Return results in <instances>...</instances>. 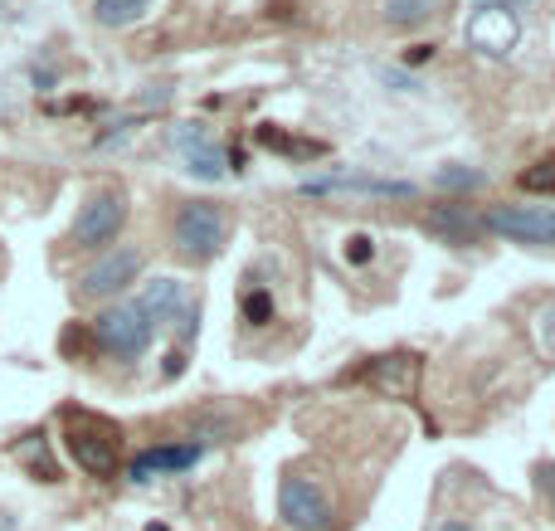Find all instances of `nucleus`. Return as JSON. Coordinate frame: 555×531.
<instances>
[{
  "label": "nucleus",
  "instance_id": "5",
  "mask_svg": "<svg viewBox=\"0 0 555 531\" xmlns=\"http://www.w3.org/2000/svg\"><path fill=\"white\" fill-rule=\"evenodd\" d=\"M482 225L512 244L555 249V210H546V205H497V210H487Z\"/></svg>",
  "mask_w": 555,
  "mask_h": 531
},
{
  "label": "nucleus",
  "instance_id": "16",
  "mask_svg": "<svg viewBox=\"0 0 555 531\" xmlns=\"http://www.w3.org/2000/svg\"><path fill=\"white\" fill-rule=\"evenodd\" d=\"M521 190H531V195H551V190H555V152L541 156L536 166H526V171H521Z\"/></svg>",
  "mask_w": 555,
  "mask_h": 531
},
{
  "label": "nucleus",
  "instance_id": "22",
  "mask_svg": "<svg viewBox=\"0 0 555 531\" xmlns=\"http://www.w3.org/2000/svg\"><path fill=\"white\" fill-rule=\"evenodd\" d=\"M429 54H434V49H429V44H419V49H409V54H405V64H424Z\"/></svg>",
  "mask_w": 555,
  "mask_h": 531
},
{
  "label": "nucleus",
  "instance_id": "11",
  "mask_svg": "<svg viewBox=\"0 0 555 531\" xmlns=\"http://www.w3.org/2000/svg\"><path fill=\"white\" fill-rule=\"evenodd\" d=\"M468 39L482 54H507L517 44V15H507V10H478L473 25H468Z\"/></svg>",
  "mask_w": 555,
  "mask_h": 531
},
{
  "label": "nucleus",
  "instance_id": "23",
  "mask_svg": "<svg viewBox=\"0 0 555 531\" xmlns=\"http://www.w3.org/2000/svg\"><path fill=\"white\" fill-rule=\"evenodd\" d=\"M546 337H551V351H555V303L546 307Z\"/></svg>",
  "mask_w": 555,
  "mask_h": 531
},
{
  "label": "nucleus",
  "instance_id": "4",
  "mask_svg": "<svg viewBox=\"0 0 555 531\" xmlns=\"http://www.w3.org/2000/svg\"><path fill=\"white\" fill-rule=\"evenodd\" d=\"M278 517H283V527L293 531H327L332 527V502H327V493L312 478L288 473L283 488H278Z\"/></svg>",
  "mask_w": 555,
  "mask_h": 531
},
{
  "label": "nucleus",
  "instance_id": "24",
  "mask_svg": "<svg viewBox=\"0 0 555 531\" xmlns=\"http://www.w3.org/2000/svg\"><path fill=\"white\" fill-rule=\"evenodd\" d=\"M434 531H473L468 522H444V527H434Z\"/></svg>",
  "mask_w": 555,
  "mask_h": 531
},
{
  "label": "nucleus",
  "instance_id": "8",
  "mask_svg": "<svg viewBox=\"0 0 555 531\" xmlns=\"http://www.w3.org/2000/svg\"><path fill=\"white\" fill-rule=\"evenodd\" d=\"M137 307L147 312L151 322H161V317L176 322V317H181V332L185 337H195V317H200V307L185 298V288L176 283V278H156V283H147V293L137 298Z\"/></svg>",
  "mask_w": 555,
  "mask_h": 531
},
{
  "label": "nucleus",
  "instance_id": "7",
  "mask_svg": "<svg viewBox=\"0 0 555 531\" xmlns=\"http://www.w3.org/2000/svg\"><path fill=\"white\" fill-rule=\"evenodd\" d=\"M69 454L93 478H112L117 473V439H112L108 424H74L69 429Z\"/></svg>",
  "mask_w": 555,
  "mask_h": 531
},
{
  "label": "nucleus",
  "instance_id": "17",
  "mask_svg": "<svg viewBox=\"0 0 555 531\" xmlns=\"http://www.w3.org/2000/svg\"><path fill=\"white\" fill-rule=\"evenodd\" d=\"M244 322H249V327H268V322H273L268 288H249V293H244Z\"/></svg>",
  "mask_w": 555,
  "mask_h": 531
},
{
  "label": "nucleus",
  "instance_id": "15",
  "mask_svg": "<svg viewBox=\"0 0 555 531\" xmlns=\"http://www.w3.org/2000/svg\"><path fill=\"white\" fill-rule=\"evenodd\" d=\"M259 142L268 147V152H283V156H322V147H317V142H297V137H283L278 127H263Z\"/></svg>",
  "mask_w": 555,
  "mask_h": 531
},
{
  "label": "nucleus",
  "instance_id": "2",
  "mask_svg": "<svg viewBox=\"0 0 555 531\" xmlns=\"http://www.w3.org/2000/svg\"><path fill=\"white\" fill-rule=\"evenodd\" d=\"M122 225H127V195L117 186H103L83 200L69 239H74V249H98V244H112L122 234Z\"/></svg>",
  "mask_w": 555,
  "mask_h": 531
},
{
  "label": "nucleus",
  "instance_id": "26",
  "mask_svg": "<svg viewBox=\"0 0 555 531\" xmlns=\"http://www.w3.org/2000/svg\"><path fill=\"white\" fill-rule=\"evenodd\" d=\"M0 108H5V93H0Z\"/></svg>",
  "mask_w": 555,
  "mask_h": 531
},
{
  "label": "nucleus",
  "instance_id": "1",
  "mask_svg": "<svg viewBox=\"0 0 555 531\" xmlns=\"http://www.w3.org/2000/svg\"><path fill=\"white\" fill-rule=\"evenodd\" d=\"M151 337H156V322L137 303H117L108 312H98V322H93V342L117 361H137L151 346Z\"/></svg>",
  "mask_w": 555,
  "mask_h": 531
},
{
  "label": "nucleus",
  "instance_id": "10",
  "mask_svg": "<svg viewBox=\"0 0 555 531\" xmlns=\"http://www.w3.org/2000/svg\"><path fill=\"white\" fill-rule=\"evenodd\" d=\"M200 463V444H156L147 454L132 458V483H151L156 473H185V468H195Z\"/></svg>",
  "mask_w": 555,
  "mask_h": 531
},
{
  "label": "nucleus",
  "instance_id": "14",
  "mask_svg": "<svg viewBox=\"0 0 555 531\" xmlns=\"http://www.w3.org/2000/svg\"><path fill=\"white\" fill-rule=\"evenodd\" d=\"M156 0H98L93 5V20L103 25V30H127V25H137L142 15H147Z\"/></svg>",
  "mask_w": 555,
  "mask_h": 531
},
{
  "label": "nucleus",
  "instance_id": "9",
  "mask_svg": "<svg viewBox=\"0 0 555 531\" xmlns=\"http://www.w3.org/2000/svg\"><path fill=\"white\" fill-rule=\"evenodd\" d=\"M171 147L190 161V171H195L200 181H215V176L224 171V156L215 152L205 122H176V127H171Z\"/></svg>",
  "mask_w": 555,
  "mask_h": 531
},
{
  "label": "nucleus",
  "instance_id": "6",
  "mask_svg": "<svg viewBox=\"0 0 555 531\" xmlns=\"http://www.w3.org/2000/svg\"><path fill=\"white\" fill-rule=\"evenodd\" d=\"M137 273H142V249H108L93 268H83L78 293L83 298H112L127 283H137Z\"/></svg>",
  "mask_w": 555,
  "mask_h": 531
},
{
  "label": "nucleus",
  "instance_id": "21",
  "mask_svg": "<svg viewBox=\"0 0 555 531\" xmlns=\"http://www.w3.org/2000/svg\"><path fill=\"white\" fill-rule=\"evenodd\" d=\"M487 10H507V15H517V10H526V0H482Z\"/></svg>",
  "mask_w": 555,
  "mask_h": 531
},
{
  "label": "nucleus",
  "instance_id": "13",
  "mask_svg": "<svg viewBox=\"0 0 555 531\" xmlns=\"http://www.w3.org/2000/svg\"><path fill=\"white\" fill-rule=\"evenodd\" d=\"M307 195H327V190H356V195H385V200H405L414 195L409 181H375V176H322V181H307Z\"/></svg>",
  "mask_w": 555,
  "mask_h": 531
},
{
  "label": "nucleus",
  "instance_id": "3",
  "mask_svg": "<svg viewBox=\"0 0 555 531\" xmlns=\"http://www.w3.org/2000/svg\"><path fill=\"white\" fill-rule=\"evenodd\" d=\"M224 244V210L210 200H190L181 215H176V249H181L190 264H205L215 259Z\"/></svg>",
  "mask_w": 555,
  "mask_h": 531
},
{
  "label": "nucleus",
  "instance_id": "12",
  "mask_svg": "<svg viewBox=\"0 0 555 531\" xmlns=\"http://www.w3.org/2000/svg\"><path fill=\"white\" fill-rule=\"evenodd\" d=\"M424 229L434 234V239H444V244H458V249H468V244H478V220L463 210V205H434L429 215H424Z\"/></svg>",
  "mask_w": 555,
  "mask_h": 531
},
{
  "label": "nucleus",
  "instance_id": "18",
  "mask_svg": "<svg viewBox=\"0 0 555 531\" xmlns=\"http://www.w3.org/2000/svg\"><path fill=\"white\" fill-rule=\"evenodd\" d=\"M434 0H390V25H419Z\"/></svg>",
  "mask_w": 555,
  "mask_h": 531
},
{
  "label": "nucleus",
  "instance_id": "20",
  "mask_svg": "<svg viewBox=\"0 0 555 531\" xmlns=\"http://www.w3.org/2000/svg\"><path fill=\"white\" fill-rule=\"evenodd\" d=\"M346 259H351V264H366V259H375V239H370V234H351Z\"/></svg>",
  "mask_w": 555,
  "mask_h": 531
},
{
  "label": "nucleus",
  "instance_id": "25",
  "mask_svg": "<svg viewBox=\"0 0 555 531\" xmlns=\"http://www.w3.org/2000/svg\"><path fill=\"white\" fill-rule=\"evenodd\" d=\"M147 531H166V527H147Z\"/></svg>",
  "mask_w": 555,
  "mask_h": 531
},
{
  "label": "nucleus",
  "instance_id": "19",
  "mask_svg": "<svg viewBox=\"0 0 555 531\" xmlns=\"http://www.w3.org/2000/svg\"><path fill=\"white\" fill-rule=\"evenodd\" d=\"M439 186H444V190H473V186H482V171H463V166H444V171H439Z\"/></svg>",
  "mask_w": 555,
  "mask_h": 531
}]
</instances>
